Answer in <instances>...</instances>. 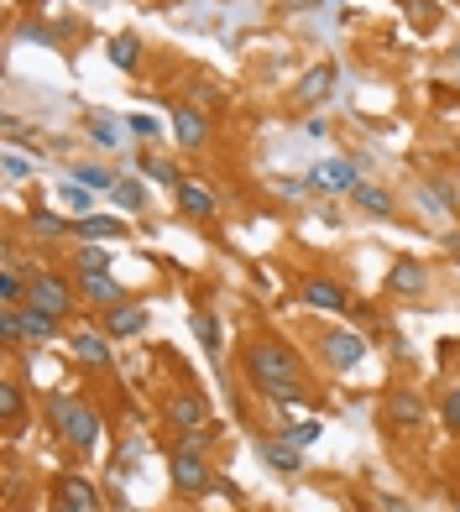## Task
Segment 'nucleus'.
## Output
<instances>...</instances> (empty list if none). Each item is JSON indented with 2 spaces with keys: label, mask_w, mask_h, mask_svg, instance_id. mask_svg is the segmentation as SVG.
<instances>
[{
  "label": "nucleus",
  "mask_w": 460,
  "mask_h": 512,
  "mask_svg": "<svg viewBox=\"0 0 460 512\" xmlns=\"http://www.w3.org/2000/svg\"><path fill=\"white\" fill-rule=\"evenodd\" d=\"M246 382L272 403H304V361L278 335H251L246 340Z\"/></svg>",
  "instance_id": "f257e3e1"
},
{
  "label": "nucleus",
  "mask_w": 460,
  "mask_h": 512,
  "mask_svg": "<svg viewBox=\"0 0 460 512\" xmlns=\"http://www.w3.org/2000/svg\"><path fill=\"white\" fill-rule=\"evenodd\" d=\"M48 424L58 429L63 445L79 450V455H89L100 445V413L89 403H79L74 392H53V398H48Z\"/></svg>",
  "instance_id": "f03ea898"
},
{
  "label": "nucleus",
  "mask_w": 460,
  "mask_h": 512,
  "mask_svg": "<svg viewBox=\"0 0 460 512\" xmlns=\"http://www.w3.org/2000/svg\"><path fill=\"white\" fill-rule=\"evenodd\" d=\"M74 298H79V283H74L68 272H53V267H32V272H27V304H37V309H48V314L68 319Z\"/></svg>",
  "instance_id": "7ed1b4c3"
},
{
  "label": "nucleus",
  "mask_w": 460,
  "mask_h": 512,
  "mask_svg": "<svg viewBox=\"0 0 460 512\" xmlns=\"http://www.w3.org/2000/svg\"><path fill=\"white\" fill-rule=\"evenodd\" d=\"M168 481H173L178 497H210L215 492V465H210V455L168 450Z\"/></svg>",
  "instance_id": "20e7f679"
},
{
  "label": "nucleus",
  "mask_w": 460,
  "mask_h": 512,
  "mask_svg": "<svg viewBox=\"0 0 460 512\" xmlns=\"http://www.w3.org/2000/svg\"><path fill=\"white\" fill-rule=\"evenodd\" d=\"M163 424L173 434H194V429H210V403L204 392H189V387H173L163 398Z\"/></svg>",
  "instance_id": "39448f33"
},
{
  "label": "nucleus",
  "mask_w": 460,
  "mask_h": 512,
  "mask_svg": "<svg viewBox=\"0 0 460 512\" xmlns=\"http://www.w3.org/2000/svg\"><path fill=\"white\" fill-rule=\"evenodd\" d=\"M319 361L330 371H351L366 361V335L361 330H325L319 335Z\"/></svg>",
  "instance_id": "423d86ee"
},
{
  "label": "nucleus",
  "mask_w": 460,
  "mask_h": 512,
  "mask_svg": "<svg viewBox=\"0 0 460 512\" xmlns=\"http://www.w3.org/2000/svg\"><path fill=\"white\" fill-rule=\"evenodd\" d=\"M356 183H361V173H356V162L351 157H319L314 168H309V189H319V194H356Z\"/></svg>",
  "instance_id": "0eeeda50"
},
{
  "label": "nucleus",
  "mask_w": 460,
  "mask_h": 512,
  "mask_svg": "<svg viewBox=\"0 0 460 512\" xmlns=\"http://www.w3.org/2000/svg\"><path fill=\"white\" fill-rule=\"evenodd\" d=\"M173 142L183 152H204V142H210V115L189 100H173Z\"/></svg>",
  "instance_id": "6e6552de"
},
{
  "label": "nucleus",
  "mask_w": 460,
  "mask_h": 512,
  "mask_svg": "<svg viewBox=\"0 0 460 512\" xmlns=\"http://www.w3.org/2000/svg\"><path fill=\"white\" fill-rule=\"evenodd\" d=\"M382 424L393 429V434L419 429L424 424V398L413 387H393V392H387V403H382Z\"/></svg>",
  "instance_id": "1a4fd4ad"
},
{
  "label": "nucleus",
  "mask_w": 460,
  "mask_h": 512,
  "mask_svg": "<svg viewBox=\"0 0 460 512\" xmlns=\"http://www.w3.org/2000/svg\"><path fill=\"white\" fill-rule=\"evenodd\" d=\"M335 84H340V68L335 63H314L304 79L293 84V105L298 110H314V105H325L335 95Z\"/></svg>",
  "instance_id": "9d476101"
},
{
  "label": "nucleus",
  "mask_w": 460,
  "mask_h": 512,
  "mask_svg": "<svg viewBox=\"0 0 460 512\" xmlns=\"http://www.w3.org/2000/svg\"><path fill=\"white\" fill-rule=\"evenodd\" d=\"M298 298L319 314H345L351 309V293H345V283H335V277H304V283H298Z\"/></svg>",
  "instance_id": "9b49d317"
},
{
  "label": "nucleus",
  "mask_w": 460,
  "mask_h": 512,
  "mask_svg": "<svg viewBox=\"0 0 460 512\" xmlns=\"http://www.w3.org/2000/svg\"><path fill=\"white\" fill-rule=\"evenodd\" d=\"M387 293L393 298H424L429 293V267L419 256H398L393 272H387Z\"/></svg>",
  "instance_id": "f8f14e48"
},
{
  "label": "nucleus",
  "mask_w": 460,
  "mask_h": 512,
  "mask_svg": "<svg viewBox=\"0 0 460 512\" xmlns=\"http://www.w3.org/2000/svg\"><path fill=\"white\" fill-rule=\"evenodd\" d=\"M147 324H152V314L142 304H131V298H126V304H115V309H105V335L110 340H136Z\"/></svg>",
  "instance_id": "ddd939ff"
},
{
  "label": "nucleus",
  "mask_w": 460,
  "mask_h": 512,
  "mask_svg": "<svg viewBox=\"0 0 460 512\" xmlns=\"http://www.w3.org/2000/svg\"><path fill=\"white\" fill-rule=\"evenodd\" d=\"M79 298H89L95 309H115V304H126V288L110 272H79Z\"/></svg>",
  "instance_id": "4468645a"
},
{
  "label": "nucleus",
  "mask_w": 460,
  "mask_h": 512,
  "mask_svg": "<svg viewBox=\"0 0 460 512\" xmlns=\"http://www.w3.org/2000/svg\"><path fill=\"white\" fill-rule=\"evenodd\" d=\"M63 335V319L48 314V309H37V304H21V340L27 345H48Z\"/></svg>",
  "instance_id": "2eb2a0df"
},
{
  "label": "nucleus",
  "mask_w": 460,
  "mask_h": 512,
  "mask_svg": "<svg viewBox=\"0 0 460 512\" xmlns=\"http://www.w3.org/2000/svg\"><path fill=\"white\" fill-rule=\"evenodd\" d=\"M68 351H74V361H79V366H95V371H105V366H110V335L74 330V335H68Z\"/></svg>",
  "instance_id": "dca6fc26"
},
{
  "label": "nucleus",
  "mask_w": 460,
  "mask_h": 512,
  "mask_svg": "<svg viewBox=\"0 0 460 512\" xmlns=\"http://www.w3.org/2000/svg\"><path fill=\"white\" fill-rule=\"evenodd\" d=\"M257 455H262L278 476H298V471H304V450H298L293 439H283V434H278V439H262Z\"/></svg>",
  "instance_id": "f3484780"
},
{
  "label": "nucleus",
  "mask_w": 460,
  "mask_h": 512,
  "mask_svg": "<svg viewBox=\"0 0 460 512\" xmlns=\"http://www.w3.org/2000/svg\"><path fill=\"white\" fill-rule=\"evenodd\" d=\"M58 502L79 507V512H100V507H105V502H100V486H95V481H84V476H74V471H63V476H58Z\"/></svg>",
  "instance_id": "a211bd4d"
},
{
  "label": "nucleus",
  "mask_w": 460,
  "mask_h": 512,
  "mask_svg": "<svg viewBox=\"0 0 460 512\" xmlns=\"http://www.w3.org/2000/svg\"><path fill=\"white\" fill-rule=\"evenodd\" d=\"M356 209H361V215H372V220H398V199L393 194H387V189H377V183H356Z\"/></svg>",
  "instance_id": "6ab92c4d"
},
{
  "label": "nucleus",
  "mask_w": 460,
  "mask_h": 512,
  "mask_svg": "<svg viewBox=\"0 0 460 512\" xmlns=\"http://www.w3.org/2000/svg\"><path fill=\"white\" fill-rule=\"evenodd\" d=\"M419 204L429 209V215H455L460 194H455L450 178H424V183H419Z\"/></svg>",
  "instance_id": "aec40b11"
},
{
  "label": "nucleus",
  "mask_w": 460,
  "mask_h": 512,
  "mask_svg": "<svg viewBox=\"0 0 460 512\" xmlns=\"http://www.w3.org/2000/svg\"><path fill=\"white\" fill-rule=\"evenodd\" d=\"M0 418H6V434H21V424H27V392L16 377L0 382Z\"/></svg>",
  "instance_id": "412c9836"
},
{
  "label": "nucleus",
  "mask_w": 460,
  "mask_h": 512,
  "mask_svg": "<svg viewBox=\"0 0 460 512\" xmlns=\"http://www.w3.org/2000/svg\"><path fill=\"white\" fill-rule=\"evenodd\" d=\"M178 209H183L189 220H210V215H215V194L204 189V183L183 178V183H178Z\"/></svg>",
  "instance_id": "4be33fe9"
},
{
  "label": "nucleus",
  "mask_w": 460,
  "mask_h": 512,
  "mask_svg": "<svg viewBox=\"0 0 460 512\" xmlns=\"http://www.w3.org/2000/svg\"><path fill=\"white\" fill-rule=\"evenodd\" d=\"M79 241H126V220L121 215H84L74 220Z\"/></svg>",
  "instance_id": "5701e85b"
},
{
  "label": "nucleus",
  "mask_w": 460,
  "mask_h": 512,
  "mask_svg": "<svg viewBox=\"0 0 460 512\" xmlns=\"http://www.w3.org/2000/svg\"><path fill=\"white\" fill-rule=\"evenodd\" d=\"M27 230H32L37 241H63V236H68V230H74V225H68L63 215H53V209L32 204V209H27Z\"/></svg>",
  "instance_id": "b1692460"
},
{
  "label": "nucleus",
  "mask_w": 460,
  "mask_h": 512,
  "mask_svg": "<svg viewBox=\"0 0 460 512\" xmlns=\"http://www.w3.org/2000/svg\"><path fill=\"white\" fill-rule=\"evenodd\" d=\"M105 58H110L115 68H121V74H136V68H142V42H136V32H121V37H110Z\"/></svg>",
  "instance_id": "393cba45"
},
{
  "label": "nucleus",
  "mask_w": 460,
  "mask_h": 512,
  "mask_svg": "<svg viewBox=\"0 0 460 512\" xmlns=\"http://www.w3.org/2000/svg\"><path fill=\"white\" fill-rule=\"evenodd\" d=\"M84 136L95 147H121V131H115V115H105V110H89L84 115Z\"/></svg>",
  "instance_id": "a878e982"
},
{
  "label": "nucleus",
  "mask_w": 460,
  "mask_h": 512,
  "mask_svg": "<svg viewBox=\"0 0 460 512\" xmlns=\"http://www.w3.org/2000/svg\"><path fill=\"white\" fill-rule=\"evenodd\" d=\"M68 173H74V183H84V189H95V194H110L115 183H121V178H110V168H100V162H74Z\"/></svg>",
  "instance_id": "bb28decb"
},
{
  "label": "nucleus",
  "mask_w": 460,
  "mask_h": 512,
  "mask_svg": "<svg viewBox=\"0 0 460 512\" xmlns=\"http://www.w3.org/2000/svg\"><path fill=\"white\" fill-rule=\"evenodd\" d=\"M110 262L115 256L100 241H79V251H74V272H110Z\"/></svg>",
  "instance_id": "cd10ccee"
},
{
  "label": "nucleus",
  "mask_w": 460,
  "mask_h": 512,
  "mask_svg": "<svg viewBox=\"0 0 460 512\" xmlns=\"http://www.w3.org/2000/svg\"><path fill=\"white\" fill-rule=\"evenodd\" d=\"M194 340L204 345V356H220V345H225V340H220V319H215L210 309H199V314H194Z\"/></svg>",
  "instance_id": "c85d7f7f"
},
{
  "label": "nucleus",
  "mask_w": 460,
  "mask_h": 512,
  "mask_svg": "<svg viewBox=\"0 0 460 512\" xmlns=\"http://www.w3.org/2000/svg\"><path fill=\"white\" fill-rule=\"evenodd\" d=\"M0 304H11V309L27 304V277H21V267H0Z\"/></svg>",
  "instance_id": "c756f323"
},
{
  "label": "nucleus",
  "mask_w": 460,
  "mask_h": 512,
  "mask_svg": "<svg viewBox=\"0 0 460 512\" xmlns=\"http://www.w3.org/2000/svg\"><path fill=\"white\" fill-rule=\"evenodd\" d=\"M110 199L121 204V209H131V215H136V209H147V183H142V178H121V183H115V189H110Z\"/></svg>",
  "instance_id": "7c9ffc66"
},
{
  "label": "nucleus",
  "mask_w": 460,
  "mask_h": 512,
  "mask_svg": "<svg viewBox=\"0 0 460 512\" xmlns=\"http://www.w3.org/2000/svg\"><path fill=\"white\" fill-rule=\"evenodd\" d=\"M0 345H6V351H21V309H11V304H0Z\"/></svg>",
  "instance_id": "2f4dec72"
},
{
  "label": "nucleus",
  "mask_w": 460,
  "mask_h": 512,
  "mask_svg": "<svg viewBox=\"0 0 460 512\" xmlns=\"http://www.w3.org/2000/svg\"><path fill=\"white\" fill-rule=\"evenodd\" d=\"M63 204L74 209L79 220H84V215H95V189H84V183H74V178H68V183H63Z\"/></svg>",
  "instance_id": "473e14b6"
},
{
  "label": "nucleus",
  "mask_w": 460,
  "mask_h": 512,
  "mask_svg": "<svg viewBox=\"0 0 460 512\" xmlns=\"http://www.w3.org/2000/svg\"><path fill=\"white\" fill-rule=\"evenodd\" d=\"M220 100H225V89H220L215 79H199V74L189 79V105L204 110V105H220Z\"/></svg>",
  "instance_id": "72a5a7b5"
},
{
  "label": "nucleus",
  "mask_w": 460,
  "mask_h": 512,
  "mask_svg": "<svg viewBox=\"0 0 460 512\" xmlns=\"http://www.w3.org/2000/svg\"><path fill=\"white\" fill-rule=\"evenodd\" d=\"M142 173H147L152 183H168V189H178V183H183V178H178V168H173V162H163V157H152V152L142 157Z\"/></svg>",
  "instance_id": "f704fd0d"
},
{
  "label": "nucleus",
  "mask_w": 460,
  "mask_h": 512,
  "mask_svg": "<svg viewBox=\"0 0 460 512\" xmlns=\"http://www.w3.org/2000/svg\"><path fill=\"white\" fill-rule=\"evenodd\" d=\"M403 11H408V21H419V27H434V21H440L434 0H403Z\"/></svg>",
  "instance_id": "c9c22d12"
},
{
  "label": "nucleus",
  "mask_w": 460,
  "mask_h": 512,
  "mask_svg": "<svg viewBox=\"0 0 460 512\" xmlns=\"http://www.w3.org/2000/svg\"><path fill=\"white\" fill-rule=\"evenodd\" d=\"M440 418H445V429H450V434H460V387H450V392H445Z\"/></svg>",
  "instance_id": "e433bc0d"
},
{
  "label": "nucleus",
  "mask_w": 460,
  "mask_h": 512,
  "mask_svg": "<svg viewBox=\"0 0 460 512\" xmlns=\"http://www.w3.org/2000/svg\"><path fill=\"white\" fill-rule=\"evenodd\" d=\"M6 178H11V183H21V178H32V157H21V152L11 147V152H6Z\"/></svg>",
  "instance_id": "4c0bfd02"
},
{
  "label": "nucleus",
  "mask_w": 460,
  "mask_h": 512,
  "mask_svg": "<svg viewBox=\"0 0 460 512\" xmlns=\"http://www.w3.org/2000/svg\"><path fill=\"white\" fill-rule=\"evenodd\" d=\"M283 439H293V445L304 450V445H314V439H319V424H314V418H309V424H293V429H283Z\"/></svg>",
  "instance_id": "58836bf2"
},
{
  "label": "nucleus",
  "mask_w": 460,
  "mask_h": 512,
  "mask_svg": "<svg viewBox=\"0 0 460 512\" xmlns=\"http://www.w3.org/2000/svg\"><path fill=\"white\" fill-rule=\"evenodd\" d=\"M126 126H131L136 136H142V142H157V136H163V126H157V121H152V115H131V121H126Z\"/></svg>",
  "instance_id": "ea45409f"
},
{
  "label": "nucleus",
  "mask_w": 460,
  "mask_h": 512,
  "mask_svg": "<svg viewBox=\"0 0 460 512\" xmlns=\"http://www.w3.org/2000/svg\"><path fill=\"white\" fill-rule=\"evenodd\" d=\"M351 314H356V324H366V330H382V314H377V309H366V304H351Z\"/></svg>",
  "instance_id": "a19ab883"
},
{
  "label": "nucleus",
  "mask_w": 460,
  "mask_h": 512,
  "mask_svg": "<svg viewBox=\"0 0 460 512\" xmlns=\"http://www.w3.org/2000/svg\"><path fill=\"white\" fill-rule=\"evenodd\" d=\"M372 507H382V512H413L408 502H398V497H387V492H372Z\"/></svg>",
  "instance_id": "79ce46f5"
},
{
  "label": "nucleus",
  "mask_w": 460,
  "mask_h": 512,
  "mask_svg": "<svg viewBox=\"0 0 460 512\" xmlns=\"http://www.w3.org/2000/svg\"><path fill=\"white\" fill-rule=\"evenodd\" d=\"M304 189H309V178H283V183H278V194H283V199H298Z\"/></svg>",
  "instance_id": "37998d69"
},
{
  "label": "nucleus",
  "mask_w": 460,
  "mask_h": 512,
  "mask_svg": "<svg viewBox=\"0 0 460 512\" xmlns=\"http://www.w3.org/2000/svg\"><path fill=\"white\" fill-rule=\"evenodd\" d=\"M450 63H460V37H455V48H450Z\"/></svg>",
  "instance_id": "c03bdc74"
},
{
  "label": "nucleus",
  "mask_w": 460,
  "mask_h": 512,
  "mask_svg": "<svg viewBox=\"0 0 460 512\" xmlns=\"http://www.w3.org/2000/svg\"><path fill=\"white\" fill-rule=\"evenodd\" d=\"M53 512H79V507H68V502H58V507H53Z\"/></svg>",
  "instance_id": "a18cd8bd"
},
{
  "label": "nucleus",
  "mask_w": 460,
  "mask_h": 512,
  "mask_svg": "<svg viewBox=\"0 0 460 512\" xmlns=\"http://www.w3.org/2000/svg\"><path fill=\"white\" fill-rule=\"evenodd\" d=\"M450 251H460V236H450Z\"/></svg>",
  "instance_id": "49530a36"
},
{
  "label": "nucleus",
  "mask_w": 460,
  "mask_h": 512,
  "mask_svg": "<svg viewBox=\"0 0 460 512\" xmlns=\"http://www.w3.org/2000/svg\"><path fill=\"white\" fill-rule=\"evenodd\" d=\"M455 512H460V502H455Z\"/></svg>",
  "instance_id": "de8ad7c7"
}]
</instances>
